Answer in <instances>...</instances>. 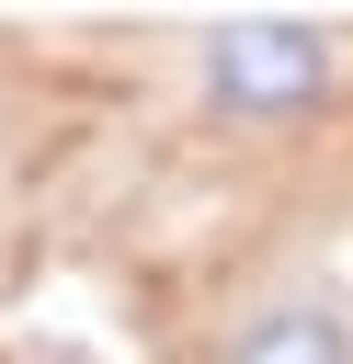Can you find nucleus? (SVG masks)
<instances>
[{
    "mask_svg": "<svg viewBox=\"0 0 353 364\" xmlns=\"http://www.w3.org/2000/svg\"><path fill=\"white\" fill-rule=\"evenodd\" d=\"M342 68H353V46L319 11H228L194 34V91L228 125H296L342 91Z\"/></svg>",
    "mask_w": 353,
    "mask_h": 364,
    "instance_id": "nucleus-1",
    "label": "nucleus"
},
{
    "mask_svg": "<svg viewBox=\"0 0 353 364\" xmlns=\"http://www.w3.org/2000/svg\"><path fill=\"white\" fill-rule=\"evenodd\" d=\"M205 364H353V307L330 284H273L205 341Z\"/></svg>",
    "mask_w": 353,
    "mask_h": 364,
    "instance_id": "nucleus-2",
    "label": "nucleus"
}]
</instances>
